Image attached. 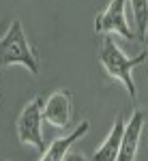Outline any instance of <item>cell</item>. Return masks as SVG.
I'll return each mask as SVG.
<instances>
[{
	"mask_svg": "<svg viewBox=\"0 0 148 161\" xmlns=\"http://www.w3.org/2000/svg\"><path fill=\"white\" fill-rule=\"evenodd\" d=\"M142 129H144V112L135 110L131 114V118L127 120L123 144H120L116 161H135L137 148H140V137H142Z\"/></svg>",
	"mask_w": 148,
	"mask_h": 161,
	"instance_id": "8992f818",
	"label": "cell"
},
{
	"mask_svg": "<svg viewBox=\"0 0 148 161\" xmlns=\"http://www.w3.org/2000/svg\"><path fill=\"white\" fill-rule=\"evenodd\" d=\"M144 60H146V52H142L137 56H127L118 47V43L114 41L112 35H103V43H101V52H99V62H101V67L105 69V73L110 77L123 82V86L127 88L133 105L137 103V86H135V80H133V69L140 67Z\"/></svg>",
	"mask_w": 148,
	"mask_h": 161,
	"instance_id": "6da1fadb",
	"label": "cell"
},
{
	"mask_svg": "<svg viewBox=\"0 0 148 161\" xmlns=\"http://www.w3.org/2000/svg\"><path fill=\"white\" fill-rule=\"evenodd\" d=\"M88 129H90V123H88V120H82L69 136L56 137L47 148H45V153H41V159L39 161H64L67 155H69V148L73 146L77 140H82V137L86 136Z\"/></svg>",
	"mask_w": 148,
	"mask_h": 161,
	"instance_id": "52a82bcc",
	"label": "cell"
},
{
	"mask_svg": "<svg viewBox=\"0 0 148 161\" xmlns=\"http://www.w3.org/2000/svg\"><path fill=\"white\" fill-rule=\"evenodd\" d=\"M13 64H24L32 75H39L41 71L39 58L26 39L24 26L19 19H13L0 39V67H13Z\"/></svg>",
	"mask_w": 148,
	"mask_h": 161,
	"instance_id": "7a4b0ae2",
	"label": "cell"
},
{
	"mask_svg": "<svg viewBox=\"0 0 148 161\" xmlns=\"http://www.w3.org/2000/svg\"><path fill=\"white\" fill-rule=\"evenodd\" d=\"M73 118V95L69 90H56L43 101V120L56 129H67Z\"/></svg>",
	"mask_w": 148,
	"mask_h": 161,
	"instance_id": "5b68a950",
	"label": "cell"
},
{
	"mask_svg": "<svg viewBox=\"0 0 148 161\" xmlns=\"http://www.w3.org/2000/svg\"><path fill=\"white\" fill-rule=\"evenodd\" d=\"M64 161H88V159H84L82 155H67V159Z\"/></svg>",
	"mask_w": 148,
	"mask_h": 161,
	"instance_id": "30bf717a",
	"label": "cell"
},
{
	"mask_svg": "<svg viewBox=\"0 0 148 161\" xmlns=\"http://www.w3.org/2000/svg\"><path fill=\"white\" fill-rule=\"evenodd\" d=\"M131 11L135 17V26H137V35L144 37V32L148 30V0H129Z\"/></svg>",
	"mask_w": 148,
	"mask_h": 161,
	"instance_id": "9c48e42d",
	"label": "cell"
},
{
	"mask_svg": "<svg viewBox=\"0 0 148 161\" xmlns=\"http://www.w3.org/2000/svg\"><path fill=\"white\" fill-rule=\"evenodd\" d=\"M17 137L26 146H35L39 153H45V136H43V99L35 97L28 101L19 118H17Z\"/></svg>",
	"mask_w": 148,
	"mask_h": 161,
	"instance_id": "3957f363",
	"label": "cell"
},
{
	"mask_svg": "<svg viewBox=\"0 0 148 161\" xmlns=\"http://www.w3.org/2000/svg\"><path fill=\"white\" fill-rule=\"evenodd\" d=\"M142 41H144V45H148V30L144 32V37H142Z\"/></svg>",
	"mask_w": 148,
	"mask_h": 161,
	"instance_id": "8fae6325",
	"label": "cell"
},
{
	"mask_svg": "<svg viewBox=\"0 0 148 161\" xmlns=\"http://www.w3.org/2000/svg\"><path fill=\"white\" fill-rule=\"evenodd\" d=\"M127 7L129 0H110V4L97 15L95 30L99 35H120L127 41H133L135 35L127 24Z\"/></svg>",
	"mask_w": 148,
	"mask_h": 161,
	"instance_id": "277c9868",
	"label": "cell"
},
{
	"mask_svg": "<svg viewBox=\"0 0 148 161\" xmlns=\"http://www.w3.org/2000/svg\"><path fill=\"white\" fill-rule=\"evenodd\" d=\"M124 127H127V120H124L123 116H118V118L114 120V125H112L107 137L103 140V144L95 150L92 161H116L118 150H120V144H123Z\"/></svg>",
	"mask_w": 148,
	"mask_h": 161,
	"instance_id": "ba28073f",
	"label": "cell"
}]
</instances>
